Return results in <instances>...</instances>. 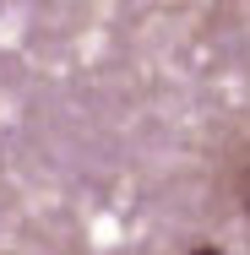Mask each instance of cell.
I'll return each mask as SVG.
<instances>
[{
    "label": "cell",
    "mask_w": 250,
    "mask_h": 255,
    "mask_svg": "<svg viewBox=\"0 0 250 255\" xmlns=\"http://www.w3.org/2000/svg\"><path fill=\"white\" fill-rule=\"evenodd\" d=\"M191 255H223V250H218V245H196Z\"/></svg>",
    "instance_id": "1"
},
{
    "label": "cell",
    "mask_w": 250,
    "mask_h": 255,
    "mask_svg": "<svg viewBox=\"0 0 250 255\" xmlns=\"http://www.w3.org/2000/svg\"><path fill=\"white\" fill-rule=\"evenodd\" d=\"M240 196H245V206H250V174H245V190H240Z\"/></svg>",
    "instance_id": "2"
}]
</instances>
